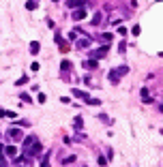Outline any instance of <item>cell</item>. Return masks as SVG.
<instances>
[{
	"label": "cell",
	"instance_id": "cell-1",
	"mask_svg": "<svg viewBox=\"0 0 163 167\" xmlns=\"http://www.w3.org/2000/svg\"><path fill=\"white\" fill-rule=\"evenodd\" d=\"M7 137H9V139H13V142H21V139H24V133H21L19 129L11 126L9 131H7Z\"/></svg>",
	"mask_w": 163,
	"mask_h": 167
},
{
	"label": "cell",
	"instance_id": "cell-26",
	"mask_svg": "<svg viewBox=\"0 0 163 167\" xmlns=\"http://www.w3.org/2000/svg\"><path fill=\"white\" fill-rule=\"evenodd\" d=\"M4 114H7V109H2V107H0V118H4Z\"/></svg>",
	"mask_w": 163,
	"mask_h": 167
},
{
	"label": "cell",
	"instance_id": "cell-2",
	"mask_svg": "<svg viewBox=\"0 0 163 167\" xmlns=\"http://www.w3.org/2000/svg\"><path fill=\"white\" fill-rule=\"evenodd\" d=\"M105 54H107V45H103V47H99V49L90 52V58H92V60H101Z\"/></svg>",
	"mask_w": 163,
	"mask_h": 167
},
{
	"label": "cell",
	"instance_id": "cell-4",
	"mask_svg": "<svg viewBox=\"0 0 163 167\" xmlns=\"http://www.w3.org/2000/svg\"><path fill=\"white\" fill-rule=\"evenodd\" d=\"M41 150H43V146L39 142H32L28 146V154H35V157H37V154H41Z\"/></svg>",
	"mask_w": 163,
	"mask_h": 167
},
{
	"label": "cell",
	"instance_id": "cell-9",
	"mask_svg": "<svg viewBox=\"0 0 163 167\" xmlns=\"http://www.w3.org/2000/svg\"><path fill=\"white\" fill-rule=\"evenodd\" d=\"M4 150V154H7V157H15V154H17V148L13 146V144H9L7 148H2Z\"/></svg>",
	"mask_w": 163,
	"mask_h": 167
},
{
	"label": "cell",
	"instance_id": "cell-27",
	"mask_svg": "<svg viewBox=\"0 0 163 167\" xmlns=\"http://www.w3.org/2000/svg\"><path fill=\"white\" fill-rule=\"evenodd\" d=\"M54 2H58V0H54Z\"/></svg>",
	"mask_w": 163,
	"mask_h": 167
},
{
	"label": "cell",
	"instance_id": "cell-3",
	"mask_svg": "<svg viewBox=\"0 0 163 167\" xmlns=\"http://www.w3.org/2000/svg\"><path fill=\"white\" fill-rule=\"evenodd\" d=\"M67 7H69V9H79V7H86V9H88L90 4L84 2V0H67Z\"/></svg>",
	"mask_w": 163,
	"mask_h": 167
},
{
	"label": "cell",
	"instance_id": "cell-12",
	"mask_svg": "<svg viewBox=\"0 0 163 167\" xmlns=\"http://www.w3.org/2000/svg\"><path fill=\"white\" fill-rule=\"evenodd\" d=\"M84 67L86 69H97V60H92V58L90 60H84Z\"/></svg>",
	"mask_w": 163,
	"mask_h": 167
},
{
	"label": "cell",
	"instance_id": "cell-24",
	"mask_svg": "<svg viewBox=\"0 0 163 167\" xmlns=\"http://www.w3.org/2000/svg\"><path fill=\"white\" fill-rule=\"evenodd\" d=\"M0 167H9V165H7V161L2 159V152H0Z\"/></svg>",
	"mask_w": 163,
	"mask_h": 167
},
{
	"label": "cell",
	"instance_id": "cell-10",
	"mask_svg": "<svg viewBox=\"0 0 163 167\" xmlns=\"http://www.w3.org/2000/svg\"><path fill=\"white\" fill-rule=\"evenodd\" d=\"M71 92H73L75 96H77V99H84V101H86V99H88V96H90L88 92H84V90H71Z\"/></svg>",
	"mask_w": 163,
	"mask_h": 167
},
{
	"label": "cell",
	"instance_id": "cell-21",
	"mask_svg": "<svg viewBox=\"0 0 163 167\" xmlns=\"http://www.w3.org/2000/svg\"><path fill=\"white\" fill-rule=\"evenodd\" d=\"M97 163H99L101 167H105V165H107V159H105V157H99V161H97Z\"/></svg>",
	"mask_w": 163,
	"mask_h": 167
},
{
	"label": "cell",
	"instance_id": "cell-11",
	"mask_svg": "<svg viewBox=\"0 0 163 167\" xmlns=\"http://www.w3.org/2000/svg\"><path fill=\"white\" fill-rule=\"evenodd\" d=\"M118 79H120V75L116 73V69H114V71H110V82H112V84H118Z\"/></svg>",
	"mask_w": 163,
	"mask_h": 167
},
{
	"label": "cell",
	"instance_id": "cell-15",
	"mask_svg": "<svg viewBox=\"0 0 163 167\" xmlns=\"http://www.w3.org/2000/svg\"><path fill=\"white\" fill-rule=\"evenodd\" d=\"M60 69H62V71H71V62H69V60H62V62H60Z\"/></svg>",
	"mask_w": 163,
	"mask_h": 167
},
{
	"label": "cell",
	"instance_id": "cell-16",
	"mask_svg": "<svg viewBox=\"0 0 163 167\" xmlns=\"http://www.w3.org/2000/svg\"><path fill=\"white\" fill-rule=\"evenodd\" d=\"M32 142H37V137H35V135H28V137H26V139H24V146H26V148H28V146H30V144H32Z\"/></svg>",
	"mask_w": 163,
	"mask_h": 167
},
{
	"label": "cell",
	"instance_id": "cell-20",
	"mask_svg": "<svg viewBox=\"0 0 163 167\" xmlns=\"http://www.w3.org/2000/svg\"><path fill=\"white\" fill-rule=\"evenodd\" d=\"M62 163H64V165H69V163H75V154H71V157H67V159L62 161Z\"/></svg>",
	"mask_w": 163,
	"mask_h": 167
},
{
	"label": "cell",
	"instance_id": "cell-17",
	"mask_svg": "<svg viewBox=\"0 0 163 167\" xmlns=\"http://www.w3.org/2000/svg\"><path fill=\"white\" fill-rule=\"evenodd\" d=\"M116 73H118V75L122 77L124 73H129V67H118V69H116Z\"/></svg>",
	"mask_w": 163,
	"mask_h": 167
},
{
	"label": "cell",
	"instance_id": "cell-14",
	"mask_svg": "<svg viewBox=\"0 0 163 167\" xmlns=\"http://www.w3.org/2000/svg\"><path fill=\"white\" fill-rule=\"evenodd\" d=\"M50 157H52V152H45V157H43V161H41V167H50V161H47Z\"/></svg>",
	"mask_w": 163,
	"mask_h": 167
},
{
	"label": "cell",
	"instance_id": "cell-18",
	"mask_svg": "<svg viewBox=\"0 0 163 167\" xmlns=\"http://www.w3.org/2000/svg\"><path fill=\"white\" fill-rule=\"evenodd\" d=\"M26 9H28V11H35V9H37V0H30V2L26 4Z\"/></svg>",
	"mask_w": 163,
	"mask_h": 167
},
{
	"label": "cell",
	"instance_id": "cell-23",
	"mask_svg": "<svg viewBox=\"0 0 163 167\" xmlns=\"http://www.w3.org/2000/svg\"><path fill=\"white\" fill-rule=\"evenodd\" d=\"M26 82H28V77H19V79H17V86H24Z\"/></svg>",
	"mask_w": 163,
	"mask_h": 167
},
{
	"label": "cell",
	"instance_id": "cell-7",
	"mask_svg": "<svg viewBox=\"0 0 163 167\" xmlns=\"http://www.w3.org/2000/svg\"><path fill=\"white\" fill-rule=\"evenodd\" d=\"M90 43H92V39L86 34V36H82V39L77 41V47H79V49H84V47H90Z\"/></svg>",
	"mask_w": 163,
	"mask_h": 167
},
{
	"label": "cell",
	"instance_id": "cell-5",
	"mask_svg": "<svg viewBox=\"0 0 163 167\" xmlns=\"http://www.w3.org/2000/svg\"><path fill=\"white\" fill-rule=\"evenodd\" d=\"M84 17H86V7H79L77 11H73V19L75 21H82Z\"/></svg>",
	"mask_w": 163,
	"mask_h": 167
},
{
	"label": "cell",
	"instance_id": "cell-22",
	"mask_svg": "<svg viewBox=\"0 0 163 167\" xmlns=\"http://www.w3.org/2000/svg\"><path fill=\"white\" fill-rule=\"evenodd\" d=\"M101 39H103V41H105V43H107V41H112V34H110V32H105V34H103V36H101Z\"/></svg>",
	"mask_w": 163,
	"mask_h": 167
},
{
	"label": "cell",
	"instance_id": "cell-19",
	"mask_svg": "<svg viewBox=\"0 0 163 167\" xmlns=\"http://www.w3.org/2000/svg\"><path fill=\"white\" fill-rule=\"evenodd\" d=\"M19 99H21V101H26V103H30V101H32V99H30V94H26V92H19Z\"/></svg>",
	"mask_w": 163,
	"mask_h": 167
},
{
	"label": "cell",
	"instance_id": "cell-8",
	"mask_svg": "<svg viewBox=\"0 0 163 167\" xmlns=\"http://www.w3.org/2000/svg\"><path fill=\"white\" fill-rule=\"evenodd\" d=\"M73 129H75V131H82V129H84V118H82V116H75V120H73Z\"/></svg>",
	"mask_w": 163,
	"mask_h": 167
},
{
	"label": "cell",
	"instance_id": "cell-6",
	"mask_svg": "<svg viewBox=\"0 0 163 167\" xmlns=\"http://www.w3.org/2000/svg\"><path fill=\"white\" fill-rule=\"evenodd\" d=\"M101 21H103V13L97 11V13L92 15V19H90V26H101Z\"/></svg>",
	"mask_w": 163,
	"mask_h": 167
},
{
	"label": "cell",
	"instance_id": "cell-25",
	"mask_svg": "<svg viewBox=\"0 0 163 167\" xmlns=\"http://www.w3.org/2000/svg\"><path fill=\"white\" fill-rule=\"evenodd\" d=\"M75 139H77V142H86V135H82V133H77V137H75Z\"/></svg>",
	"mask_w": 163,
	"mask_h": 167
},
{
	"label": "cell",
	"instance_id": "cell-13",
	"mask_svg": "<svg viewBox=\"0 0 163 167\" xmlns=\"http://www.w3.org/2000/svg\"><path fill=\"white\" fill-rule=\"evenodd\" d=\"M39 49H41V45H39L37 41H32V43H30V52H32V54H39Z\"/></svg>",
	"mask_w": 163,
	"mask_h": 167
}]
</instances>
